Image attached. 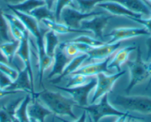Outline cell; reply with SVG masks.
Masks as SVG:
<instances>
[{"mask_svg": "<svg viewBox=\"0 0 151 122\" xmlns=\"http://www.w3.org/2000/svg\"><path fill=\"white\" fill-rule=\"evenodd\" d=\"M105 14L104 10H95L91 12H82L79 9L66 7L62 10L60 15V23H64L66 25L72 28L80 29V23L83 20L92 18L95 16Z\"/></svg>", "mask_w": 151, "mask_h": 122, "instance_id": "5", "label": "cell"}, {"mask_svg": "<svg viewBox=\"0 0 151 122\" xmlns=\"http://www.w3.org/2000/svg\"><path fill=\"white\" fill-rule=\"evenodd\" d=\"M6 89L10 90V91L25 92L28 94H30L31 96L34 95L35 92L32 89L28 71L26 68L19 70L17 78L13 81L11 86H8Z\"/></svg>", "mask_w": 151, "mask_h": 122, "instance_id": "17", "label": "cell"}, {"mask_svg": "<svg viewBox=\"0 0 151 122\" xmlns=\"http://www.w3.org/2000/svg\"><path fill=\"white\" fill-rule=\"evenodd\" d=\"M145 44L147 47V60L148 61L151 58V35L147 39Z\"/></svg>", "mask_w": 151, "mask_h": 122, "instance_id": "39", "label": "cell"}, {"mask_svg": "<svg viewBox=\"0 0 151 122\" xmlns=\"http://www.w3.org/2000/svg\"><path fill=\"white\" fill-rule=\"evenodd\" d=\"M87 115H88V113H87L85 110H84V112L82 113V114L81 115L80 117H79L77 120L75 121H69L64 120L63 118H61L59 117H57V118L59 119V120H60L61 121H63V122H86Z\"/></svg>", "mask_w": 151, "mask_h": 122, "instance_id": "37", "label": "cell"}, {"mask_svg": "<svg viewBox=\"0 0 151 122\" xmlns=\"http://www.w3.org/2000/svg\"><path fill=\"white\" fill-rule=\"evenodd\" d=\"M136 118L134 117V116L130 115L129 112H126V113L124 115H121V116H119L118 119H117L115 122H126L127 121V118Z\"/></svg>", "mask_w": 151, "mask_h": 122, "instance_id": "40", "label": "cell"}, {"mask_svg": "<svg viewBox=\"0 0 151 122\" xmlns=\"http://www.w3.org/2000/svg\"><path fill=\"white\" fill-rule=\"evenodd\" d=\"M62 122H63V121H62Z\"/></svg>", "mask_w": 151, "mask_h": 122, "instance_id": "50", "label": "cell"}, {"mask_svg": "<svg viewBox=\"0 0 151 122\" xmlns=\"http://www.w3.org/2000/svg\"><path fill=\"white\" fill-rule=\"evenodd\" d=\"M30 34L24 36L22 40H20V44L17 52V56L19 57L22 61L24 68L27 69L30 76V82H31L32 89L34 91V82H33V72L32 69V55L31 49H30V41H29Z\"/></svg>", "mask_w": 151, "mask_h": 122, "instance_id": "13", "label": "cell"}, {"mask_svg": "<svg viewBox=\"0 0 151 122\" xmlns=\"http://www.w3.org/2000/svg\"><path fill=\"white\" fill-rule=\"evenodd\" d=\"M136 56L134 60L127 61L126 64L130 71V80L125 89L127 95H129L131 90L139 84L147 79L151 76L149 69V63H146L142 59V54L139 46L136 48Z\"/></svg>", "mask_w": 151, "mask_h": 122, "instance_id": "2", "label": "cell"}, {"mask_svg": "<svg viewBox=\"0 0 151 122\" xmlns=\"http://www.w3.org/2000/svg\"><path fill=\"white\" fill-rule=\"evenodd\" d=\"M131 20L143 25V27H145L151 34V17L145 19H143L142 17V18H133Z\"/></svg>", "mask_w": 151, "mask_h": 122, "instance_id": "35", "label": "cell"}, {"mask_svg": "<svg viewBox=\"0 0 151 122\" xmlns=\"http://www.w3.org/2000/svg\"><path fill=\"white\" fill-rule=\"evenodd\" d=\"M112 105L142 114H151V97L145 95H116L111 100Z\"/></svg>", "mask_w": 151, "mask_h": 122, "instance_id": "3", "label": "cell"}, {"mask_svg": "<svg viewBox=\"0 0 151 122\" xmlns=\"http://www.w3.org/2000/svg\"><path fill=\"white\" fill-rule=\"evenodd\" d=\"M143 1H144V2H145V3H146V4H147V5H148V6H149V7H150V8H151V3H150V2H148L147 0H143Z\"/></svg>", "mask_w": 151, "mask_h": 122, "instance_id": "45", "label": "cell"}, {"mask_svg": "<svg viewBox=\"0 0 151 122\" xmlns=\"http://www.w3.org/2000/svg\"><path fill=\"white\" fill-rule=\"evenodd\" d=\"M10 11L22 22L29 34L35 38L36 45L44 43V34L48 29L43 30L40 26V23L30 14H24L15 10H10Z\"/></svg>", "mask_w": 151, "mask_h": 122, "instance_id": "11", "label": "cell"}, {"mask_svg": "<svg viewBox=\"0 0 151 122\" xmlns=\"http://www.w3.org/2000/svg\"><path fill=\"white\" fill-rule=\"evenodd\" d=\"M64 50H65V54L68 55L70 57L73 58L76 55L79 54V52L78 50L77 47L76 46L75 43L73 42L68 41L65 42V47H64Z\"/></svg>", "mask_w": 151, "mask_h": 122, "instance_id": "34", "label": "cell"}, {"mask_svg": "<svg viewBox=\"0 0 151 122\" xmlns=\"http://www.w3.org/2000/svg\"><path fill=\"white\" fill-rule=\"evenodd\" d=\"M1 43H2V41H1V39H0V44H1Z\"/></svg>", "mask_w": 151, "mask_h": 122, "instance_id": "49", "label": "cell"}, {"mask_svg": "<svg viewBox=\"0 0 151 122\" xmlns=\"http://www.w3.org/2000/svg\"><path fill=\"white\" fill-rule=\"evenodd\" d=\"M0 39L2 43L14 40L11 34L9 25L5 17H4L2 9H0Z\"/></svg>", "mask_w": 151, "mask_h": 122, "instance_id": "28", "label": "cell"}, {"mask_svg": "<svg viewBox=\"0 0 151 122\" xmlns=\"http://www.w3.org/2000/svg\"><path fill=\"white\" fill-rule=\"evenodd\" d=\"M97 84V78H92V79L87 84L75 87H62L54 86L57 89L62 90L69 94L73 101L76 103L78 107H82L88 105V95L96 87Z\"/></svg>", "mask_w": 151, "mask_h": 122, "instance_id": "6", "label": "cell"}, {"mask_svg": "<svg viewBox=\"0 0 151 122\" xmlns=\"http://www.w3.org/2000/svg\"><path fill=\"white\" fill-rule=\"evenodd\" d=\"M22 100V98L14 100L0 109V122H12L16 110Z\"/></svg>", "mask_w": 151, "mask_h": 122, "instance_id": "22", "label": "cell"}, {"mask_svg": "<svg viewBox=\"0 0 151 122\" xmlns=\"http://www.w3.org/2000/svg\"><path fill=\"white\" fill-rule=\"evenodd\" d=\"M133 118H130V119L127 120V121L126 122H141V121H139L133 120ZM136 119H137V118H136Z\"/></svg>", "mask_w": 151, "mask_h": 122, "instance_id": "44", "label": "cell"}, {"mask_svg": "<svg viewBox=\"0 0 151 122\" xmlns=\"http://www.w3.org/2000/svg\"><path fill=\"white\" fill-rule=\"evenodd\" d=\"M32 98H37L46 107L57 115L69 116L73 120H76V115L73 112V107L76 105V103L72 98H67L59 92L44 89L36 93Z\"/></svg>", "mask_w": 151, "mask_h": 122, "instance_id": "1", "label": "cell"}, {"mask_svg": "<svg viewBox=\"0 0 151 122\" xmlns=\"http://www.w3.org/2000/svg\"><path fill=\"white\" fill-rule=\"evenodd\" d=\"M127 40L119 41L113 43H106L102 46L92 48L91 50H89L86 53L88 55V57L85 60L83 65L99 62V61L105 60L107 57H110L115 52H116L119 49H121L122 47V45Z\"/></svg>", "mask_w": 151, "mask_h": 122, "instance_id": "9", "label": "cell"}, {"mask_svg": "<svg viewBox=\"0 0 151 122\" xmlns=\"http://www.w3.org/2000/svg\"><path fill=\"white\" fill-rule=\"evenodd\" d=\"M45 5L44 0H24V2L14 5H7L9 10H15L24 14H30L33 10Z\"/></svg>", "mask_w": 151, "mask_h": 122, "instance_id": "24", "label": "cell"}, {"mask_svg": "<svg viewBox=\"0 0 151 122\" xmlns=\"http://www.w3.org/2000/svg\"><path fill=\"white\" fill-rule=\"evenodd\" d=\"M77 8L82 12H91L93 11L99 3L110 0H74Z\"/></svg>", "mask_w": 151, "mask_h": 122, "instance_id": "30", "label": "cell"}, {"mask_svg": "<svg viewBox=\"0 0 151 122\" xmlns=\"http://www.w3.org/2000/svg\"><path fill=\"white\" fill-rule=\"evenodd\" d=\"M88 117H89V119H90V122H93L92 119H91V118L90 117V115H88Z\"/></svg>", "mask_w": 151, "mask_h": 122, "instance_id": "47", "label": "cell"}, {"mask_svg": "<svg viewBox=\"0 0 151 122\" xmlns=\"http://www.w3.org/2000/svg\"><path fill=\"white\" fill-rule=\"evenodd\" d=\"M150 33L145 27H120L111 30L104 37H109L107 43H116L119 41H125L130 39L143 36H150Z\"/></svg>", "mask_w": 151, "mask_h": 122, "instance_id": "8", "label": "cell"}, {"mask_svg": "<svg viewBox=\"0 0 151 122\" xmlns=\"http://www.w3.org/2000/svg\"><path fill=\"white\" fill-rule=\"evenodd\" d=\"M149 69H150V73H151V62L150 63H149ZM150 84H151V76H150V81H149V83H148V85H147V86L146 89H147L148 87L150 86Z\"/></svg>", "mask_w": 151, "mask_h": 122, "instance_id": "43", "label": "cell"}, {"mask_svg": "<svg viewBox=\"0 0 151 122\" xmlns=\"http://www.w3.org/2000/svg\"><path fill=\"white\" fill-rule=\"evenodd\" d=\"M30 15L34 17L40 23H41V22L45 20L56 21L54 11L49 9L45 5L35 8L30 12Z\"/></svg>", "mask_w": 151, "mask_h": 122, "instance_id": "27", "label": "cell"}, {"mask_svg": "<svg viewBox=\"0 0 151 122\" xmlns=\"http://www.w3.org/2000/svg\"><path fill=\"white\" fill-rule=\"evenodd\" d=\"M31 101V95L28 94L23 98L19 107H17L15 113V118L18 119L20 122H37L36 121L30 118L27 113V107Z\"/></svg>", "mask_w": 151, "mask_h": 122, "instance_id": "26", "label": "cell"}, {"mask_svg": "<svg viewBox=\"0 0 151 122\" xmlns=\"http://www.w3.org/2000/svg\"><path fill=\"white\" fill-rule=\"evenodd\" d=\"M119 2L127 8L130 11L141 14L143 17H151V8L144 2L143 0H113Z\"/></svg>", "mask_w": 151, "mask_h": 122, "instance_id": "21", "label": "cell"}, {"mask_svg": "<svg viewBox=\"0 0 151 122\" xmlns=\"http://www.w3.org/2000/svg\"><path fill=\"white\" fill-rule=\"evenodd\" d=\"M69 77L70 78L65 87H75L83 85L92 79V77H87L82 75H72Z\"/></svg>", "mask_w": 151, "mask_h": 122, "instance_id": "32", "label": "cell"}, {"mask_svg": "<svg viewBox=\"0 0 151 122\" xmlns=\"http://www.w3.org/2000/svg\"><path fill=\"white\" fill-rule=\"evenodd\" d=\"M0 72L5 74L14 81L18 76L19 71L17 69L12 67V66L10 64L0 62Z\"/></svg>", "mask_w": 151, "mask_h": 122, "instance_id": "33", "label": "cell"}, {"mask_svg": "<svg viewBox=\"0 0 151 122\" xmlns=\"http://www.w3.org/2000/svg\"><path fill=\"white\" fill-rule=\"evenodd\" d=\"M66 7H71L78 9L74 0H56L54 8L55 18L56 22H60V15L62 10Z\"/></svg>", "mask_w": 151, "mask_h": 122, "instance_id": "31", "label": "cell"}, {"mask_svg": "<svg viewBox=\"0 0 151 122\" xmlns=\"http://www.w3.org/2000/svg\"><path fill=\"white\" fill-rule=\"evenodd\" d=\"M64 47H65V42L60 43L55 51L54 55H53V62L52 64L53 66H52L51 71L47 76L48 79H53L62 75L65 68L72 59L65 54Z\"/></svg>", "mask_w": 151, "mask_h": 122, "instance_id": "12", "label": "cell"}, {"mask_svg": "<svg viewBox=\"0 0 151 122\" xmlns=\"http://www.w3.org/2000/svg\"><path fill=\"white\" fill-rule=\"evenodd\" d=\"M19 92H20V91H10V90L3 89L0 88V98H4V97L8 96V95H14V94L19 93Z\"/></svg>", "mask_w": 151, "mask_h": 122, "instance_id": "38", "label": "cell"}, {"mask_svg": "<svg viewBox=\"0 0 151 122\" xmlns=\"http://www.w3.org/2000/svg\"><path fill=\"white\" fill-rule=\"evenodd\" d=\"M12 122H20V121H19L18 120V119L14 117V118H13V121H12Z\"/></svg>", "mask_w": 151, "mask_h": 122, "instance_id": "46", "label": "cell"}, {"mask_svg": "<svg viewBox=\"0 0 151 122\" xmlns=\"http://www.w3.org/2000/svg\"><path fill=\"white\" fill-rule=\"evenodd\" d=\"M87 57H88L87 54H79L76 55L74 57H73L69 63H68V64L67 65L66 67L65 68L62 75L56 77V78H53V79H50V82L51 84H56L60 82L65 78L70 76L71 74L73 73L75 71L77 70L79 68H80L84 64Z\"/></svg>", "mask_w": 151, "mask_h": 122, "instance_id": "20", "label": "cell"}, {"mask_svg": "<svg viewBox=\"0 0 151 122\" xmlns=\"http://www.w3.org/2000/svg\"><path fill=\"white\" fill-rule=\"evenodd\" d=\"M59 36L51 30H47L44 34L45 50L48 56L53 57L55 51L59 45Z\"/></svg>", "mask_w": 151, "mask_h": 122, "instance_id": "23", "label": "cell"}, {"mask_svg": "<svg viewBox=\"0 0 151 122\" xmlns=\"http://www.w3.org/2000/svg\"><path fill=\"white\" fill-rule=\"evenodd\" d=\"M96 8L104 10V11L110 13L113 16L125 17L130 19V20L133 18H142V17L141 14L132 12L127 8L123 6L122 5H121L119 2H115V1H113V0L105 1V2L99 3L96 5Z\"/></svg>", "mask_w": 151, "mask_h": 122, "instance_id": "15", "label": "cell"}, {"mask_svg": "<svg viewBox=\"0 0 151 122\" xmlns=\"http://www.w3.org/2000/svg\"><path fill=\"white\" fill-rule=\"evenodd\" d=\"M27 113L30 118L37 122H45L47 116L53 114L51 111L36 98H32L31 102L27 107Z\"/></svg>", "mask_w": 151, "mask_h": 122, "instance_id": "19", "label": "cell"}, {"mask_svg": "<svg viewBox=\"0 0 151 122\" xmlns=\"http://www.w3.org/2000/svg\"><path fill=\"white\" fill-rule=\"evenodd\" d=\"M13 81L8 76L5 75V74L0 72V88L6 89L8 86H11Z\"/></svg>", "mask_w": 151, "mask_h": 122, "instance_id": "36", "label": "cell"}, {"mask_svg": "<svg viewBox=\"0 0 151 122\" xmlns=\"http://www.w3.org/2000/svg\"><path fill=\"white\" fill-rule=\"evenodd\" d=\"M125 72V70H122L113 75H107L105 73H100L97 75L96 76L97 78V84L95 87V92L91 99V104H95L99 99H101V97L111 92L116 82L122 76H123Z\"/></svg>", "mask_w": 151, "mask_h": 122, "instance_id": "7", "label": "cell"}, {"mask_svg": "<svg viewBox=\"0 0 151 122\" xmlns=\"http://www.w3.org/2000/svg\"><path fill=\"white\" fill-rule=\"evenodd\" d=\"M82 110H85L89 114L90 117L92 119L93 122H99L102 118L107 116H119L123 115L126 113L122 112L113 107L108 101V94H106L102 96L98 104H93L86 107H80Z\"/></svg>", "mask_w": 151, "mask_h": 122, "instance_id": "4", "label": "cell"}, {"mask_svg": "<svg viewBox=\"0 0 151 122\" xmlns=\"http://www.w3.org/2000/svg\"><path fill=\"white\" fill-rule=\"evenodd\" d=\"M71 42H77V43H82L84 44H86L88 46H91V47H98V46H102L106 42L102 41L101 40L95 38V37H92L91 35H88V34H80L78 37H76L73 38L72 40H69Z\"/></svg>", "mask_w": 151, "mask_h": 122, "instance_id": "29", "label": "cell"}, {"mask_svg": "<svg viewBox=\"0 0 151 122\" xmlns=\"http://www.w3.org/2000/svg\"><path fill=\"white\" fill-rule=\"evenodd\" d=\"M45 5L49 8V9L52 10L54 11L55 5H56V0H44Z\"/></svg>", "mask_w": 151, "mask_h": 122, "instance_id": "41", "label": "cell"}, {"mask_svg": "<svg viewBox=\"0 0 151 122\" xmlns=\"http://www.w3.org/2000/svg\"><path fill=\"white\" fill-rule=\"evenodd\" d=\"M7 5H14L24 2V0H2Z\"/></svg>", "mask_w": 151, "mask_h": 122, "instance_id": "42", "label": "cell"}, {"mask_svg": "<svg viewBox=\"0 0 151 122\" xmlns=\"http://www.w3.org/2000/svg\"><path fill=\"white\" fill-rule=\"evenodd\" d=\"M111 57L106 58L105 60H103L101 61H99V62L82 65L80 68H79L77 70L75 71L70 75H82L87 77H93L96 76L97 75L100 73H105L111 75L110 74L111 73V71L107 67V65H108L109 61L110 60Z\"/></svg>", "mask_w": 151, "mask_h": 122, "instance_id": "14", "label": "cell"}, {"mask_svg": "<svg viewBox=\"0 0 151 122\" xmlns=\"http://www.w3.org/2000/svg\"><path fill=\"white\" fill-rule=\"evenodd\" d=\"M137 46H127L125 47H122L119 49L116 52L112 55L110 60L109 61L107 67L109 69H117L118 72L122 71L121 67L123 64H125L129 60L130 54L136 50Z\"/></svg>", "mask_w": 151, "mask_h": 122, "instance_id": "16", "label": "cell"}, {"mask_svg": "<svg viewBox=\"0 0 151 122\" xmlns=\"http://www.w3.org/2000/svg\"><path fill=\"white\" fill-rule=\"evenodd\" d=\"M41 24L44 25L48 30H51L55 33L59 34H88L92 35L93 33L89 30H82V29L72 28L60 22L51 21V20H45L41 22Z\"/></svg>", "mask_w": 151, "mask_h": 122, "instance_id": "18", "label": "cell"}, {"mask_svg": "<svg viewBox=\"0 0 151 122\" xmlns=\"http://www.w3.org/2000/svg\"><path fill=\"white\" fill-rule=\"evenodd\" d=\"M20 41L14 39L11 41L5 42L0 44V50L2 51L8 60L9 64L12 65L14 58L17 56V52L19 46Z\"/></svg>", "mask_w": 151, "mask_h": 122, "instance_id": "25", "label": "cell"}, {"mask_svg": "<svg viewBox=\"0 0 151 122\" xmlns=\"http://www.w3.org/2000/svg\"><path fill=\"white\" fill-rule=\"evenodd\" d=\"M112 18H113V15H105V14L95 16L92 18L83 20L80 23V29L89 30L93 33L95 38L104 41L103 40L104 30L108 22Z\"/></svg>", "mask_w": 151, "mask_h": 122, "instance_id": "10", "label": "cell"}, {"mask_svg": "<svg viewBox=\"0 0 151 122\" xmlns=\"http://www.w3.org/2000/svg\"><path fill=\"white\" fill-rule=\"evenodd\" d=\"M147 1H148V2H150V3H151V0H147Z\"/></svg>", "mask_w": 151, "mask_h": 122, "instance_id": "48", "label": "cell"}]
</instances>
